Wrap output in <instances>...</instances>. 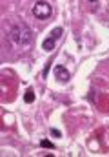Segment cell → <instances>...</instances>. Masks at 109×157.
I'll list each match as a JSON object with an SVG mask.
<instances>
[{
	"label": "cell",
	"mask_w": 109,
	"mask_h": 157,
	"mask_svg": "<svg viewBox=\"0 0 109 157\" xmlns=\"http://www.w3.org/2000/svg\"><path fill=\"white\" fill-rule=\"evenodd\" d=\"M7 40H9V44L13 48H16L20 51H26V49H29L33 46V31L24 22L13 24L7 29Z\"/></svg>",
	"instance_id": "6da1fadb"
},
{
	"label": "cell",
	"mask_w": 109,
	"mask_h": 157,
	"mask_svg": "<svg viewBox=\"0 0 109 157\" xmlns=\"http://www.w3.org/2000/svg\"><path fill=\"white\" fill-rule=\"evenodd\" d=\"M33 15H35L38 20H45V18H49L51 17V13H53V7H51V4L49 2H45V0H40V2H35L33 4Z\"/></svg>",
	"instance_id": "7a4b0ae2"
},
{
	"label": "cell",
	"mask_w": 109,
	"mask_h": 157,
	"mask_svg": "<svg viewBox=\"0 0 109 157\" xmlns=\"http://www.w3.org/2000/svg\"><path fill=\"white\" fill-rule=\"evenodd\" d=\"M62 33H64V28H55L45 39H44V42H42V49L44 51H51V49H55V46H56V42L60 40V37H62Z\"/></svg>",
	"instance_id": "3957f363"
},
{
	"label": "cell",
	"mask_w": 109,
	"mask_h": 157,
	"mask_svg": "<svg viewBox=\"0 0 109 157\" xmlns=\"http://www.w3.org/2000/svg\"><path fill=\"white\" fill-rule=\"evenodd\" d=\"M53 73H55V78H56L58 82H62V84L69 82V78H71V73L67 71V68H66V66H60V64H56V66L53 68Z\"/></svg>",
	"instance_id": "277c9868"
},
{
	"label": "cell",
	"mask_w": 109,
	"mask_h": 157,
	"mask_svg": "<svg viewBox=\"0 0 109 157\" xmlns=\"http://www.w3.org/2000/svg\"><path fill=\"white\" fill-rule=\"evenodd\" d=\"M24 101H26L27 104H33V102H35V91H33V88H27V90H26Z\"/></svg>",
	"instance_id": "5b68a950"
},
{
	"label": "cell",
	"mask_w": 109,
	"mask_h": 157,
	"mask_svg": "<svg viewBox=\"0 0 109 157\" xmlns=\"http://www.w3.org/2000/svg\"><path fill=\"white\" fill-rule=\"evenodd\" d=\"M40 146H42V148H47V150H55V148H56L55 143H51L49 139H42V141H40Z\"/></svg>",
	"instance_id": "8992f818"
},
{
	"label": "cell",
	"mask_w": 109,
	"mask_h": 157,
	"mask_svg": "<svg viewBox=\"0 0 109 157\" xmlns=\"http://www.w3.org/2000/svg\"><path fill=\"white\" fill-rule=\"evenodd\" d=\"M51 133H53L55 137H62V132H60V130H56V128H51Z\"/></svg>",
	"instance_id": "52a82bcc"
},
{
	"label": "cell",
	"mask_w": 109,
	"mask_h": 157,
	"mask_svg": "<svg viewBox=\"0 0 109 157\" xmlns=\"http://www.w3.org/2000/svg\"><path fill=\"white\" fill-rule=\"evenodd\" d=\"M49 70H51V62H47V64H45V68H44V77H47Z\"/></svg>",
	"instance_id": "ba28073f"
}]
</instances>
